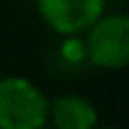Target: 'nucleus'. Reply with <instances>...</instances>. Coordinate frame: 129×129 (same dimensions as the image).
<instances>
[{
  "mask_svg": "<svg viewBox=\"0 0 129 129\" xmlns=\"http://www.w3.org/2000/svg\"><path fill=\"white\" fill-rule=\"evenodd\" d=\"M48 126V96L23 76L0 79V129Z\"/></svg>",
  "mask_w": 129,
  "mask_h": 129,
  "instance_id": "f257e3e1",
  "label": "nucleus"
},
{
  "mask_svg": "<svg viewBox=\"0 0 129 129\" xmlns=\"http://www.w3.org/2000/svg\"><path fill=\"white\" fill-rule=\"evenodd\" d=\"M84 56L96 69H126L129 66V15L104 13L84 41Z\"/></svg>",
  "mask_w": 129,
  "mask_h": 129,
  "instance_id": "f03ea898",
  "label": "nucleus"
},
{
  "mask_svg": "<svg viewBox=\"0 0 129 129\" xmlns=\"http://www.w3.org/2000/svg\"><path fill=\"white\" fill-rule=\"evenodd\" d=\"M41 20L58 36L86 33L106 10V0H36Z\"/></svg>",
  "mask_w": 129,
  "mask_h": 129,
  "instance_id": "7ed1b4c3",
  "label": "nucleus"
},
{
  "mask_svg": "<svg viewBox=\"0 0 129 129\" xmlns=\"http://www.w3.org/2000/svg\"><path fill=\"white\" fill-rule=\"evenodd\" d=\"M48 124L53 129H96V106L79 94H61L48 101Z\"/></svg>",
  "mask_w": 129,
  "mask_h": 129,
  "instance_id": "20e7f679",
  "label": "nucleus"
},
{
  "mask_svg": "<svg viewBox=\"0 0 129 129\" xmlns=\"http://www.w3.org/2000/svg\"><path fill=\"white\" fill-rule=\"evenodd\" d=\"M96 129H114V126H96Z\"/></svg>",
  "mask_w": 129,
  "mask_h": 129,
  "instance_id": "39448f33",
  "label": "nucleus"
},
{
  "mask_svg": "<svg viewBox=\"0 0 129 129\" xmlns=\"http://www.w3.org/2000/svg\"><path fill=\"white\" fill-rule=\"evenodd\" d=\"M43 129H53V126H43Z\"/></svg>",
  "mask_w": 129,
  "mask_h": 129,
  "instance_id": "423d86ee",
  "label": "nucleus"
}]
</instances>
